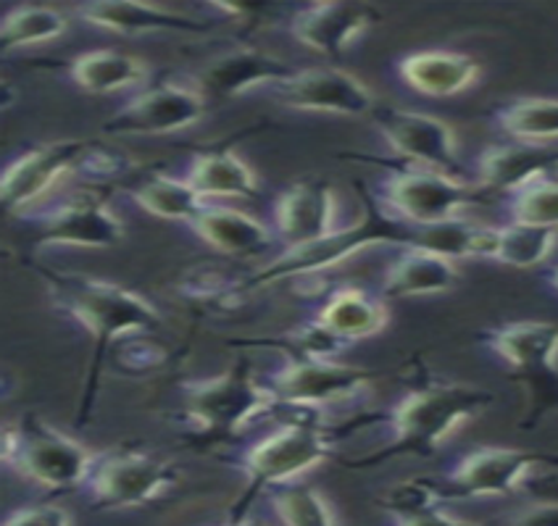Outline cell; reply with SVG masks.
<instances>
[{
  "mask_svg": "<svg viewBox=\"0 0 558 526\" xmlns=\"http://www.w3.org/2000/svg\"><path fill=\"white\" fill-rule=\"evenodd\" d=\"M35 271L46 279L53 306L77 321L93 338V360L77 414V424H87L95 403V390H98L100 366L111 347L130 334H150L154 329H161L163 316L154 303L122 284L100 282V279L74 274V271H56L43 264H35Z\"/></svg>",
  "mask_w": 558,
  "mask_h": 526,
  "instance_id": "1",
  "label": "cell"
},
{
  "mask_svg": "<svg viewBox=\"0 0 558 526\" xmlns=\"http://www.w3.org/2000/svg\"><path fill=\"white\" fill-rule=\"evenodd\" d=\"M411 366H414V377H411L409 392L390 414L383 416L390 427V442L374 453L351 458L345 464L348 468L361 472V468L388 464L401 455L429 458L461 424L496 403L493 392L433 377L424 369L422 360H414Z\"/></svg>",
  "mask_w": 558,
  "mask_h": 526,
  "instance_id": "2",
  "label": "cell"
},
{
  "mask_svg": "<svg viewBox=\"0 0 558 526\" xmlns=\"http://www.w3.org/2000/svg\"><path fill=\"white\" fill-rule=\"evenodd\" d=\"M180 390L185 397L187 440L198 450L230 445L253 421L275 416L279 408V397L253 377L245 358L219 377L193 379Z\"/></svg>",
  "mask_w": 558,
  "mask_h": 526,
  "instance_id": "3",
  "label": "cell"
},
{
  "mask_svg": "<svg viewBox=\"0 0 558 526\" xmlns=\"http://www.w3.org/2000/svg\"><path fill=\"white\" fill-rule=\"evenodd\" d=\"M477 342L509 371L511 382L524 392L519 429L532 432L545 416L558 411V325L554 321H511L482 329Z\"/></svg>",
  "mask_w": 558,
  "mask_h": 526,
  "instance_id": "4",
  "label": "cell"
},
{
  "mask_svg": "<svg viewBox=\"0 0 558 526\" xmlns=\"http://www.w3.org/2000/svg\"><path fill=\"white\" fill-rule=\"evenodd\" d=\"M340 432L327 424L314 421H279L275 432L240 455V468L245 474V490L230 509V522L248 518V509L262 492L290 485L308 468L335 455V437Z\"/></svg>",
  "mask_w": 558,
  "mask_h": 526,
  "instance_id": "5",
  "label": "cell"
},
{
  "mask_svg": "<svg viewBox=\"0 0 558 526\" xmlns=\"http://www.w3.org/2000/svg\"><path fill=\"white\" fill-rule=\"evenodd\" d=\"M361 198H364V213H361L356 224L335 230L325 240L306 245V248L284 250L282 256L275 258L269 266H264L262 271H256L253 277H245V290L253 293V290L284 282V279L325 274L327 269L342 264L345 258L356 256L359 250L369 248V245L390 243L398 245V248H409L411 224H403V221L392 219L388 211H383L379 203L366 189H361Z\"/></svg>",
  "mask_w": 558,
  "mask_h": 526,
  "instance_id": "6",
  "label": "cell"
},
{
  "mask_svg": "<svg viewBox=\"0 0 558 526\" xmlns=\"http://www.w3.org/2000/svg\"><path fill=\"white\" fill-rule=\"evenodd\" d=\"M3 464L53 492L85 487L95 455L37 414L3 427Z\"/></svg>",
  "mask_w": 558,
  "mask_h": 526,
  "instance_id": "7",
  "label": "cell"
},
{
  "mask_svg": "<svg viewBox=\"0 0 558 526\" xmlns=\"http://www.w3.org/2000/svg\"><path fill=\"white\" fill-rule=\"evenodd\" d=\"M372 198L379 203L383 211H388L392 219L403 221V224L429 227L456 219L464 208L485 203L490 193L480 185H466L442 171L401 167L390 169L377 182Z\"/></svg>",
  "mask_w": 558,
  "mask_h": 526,
  "instance_id": "8",
  "label": "cell"
},
{
  "mask_svg": "<svg viewBox=\"0 0 558 526\" xmlns=\"http://www.w3.org/2000/svg\"><path fill=\"white\" fill-rule=\"evenodd\" d=\"M35 230L37 248H113L124 240V221L109 198L95 189H77L61 200L43 203L19 217Z\"/></svg>",
  "mask_w": 558,
  "mask_h": 526,
  "instance_id": "9",
  "label": "cell"
},
{
  "mask_svg": "<svg viewBox=\"0 0 558 526\" xmlns=\"http://www.w3.org/2000/svg\"><path fill=\"white\" fill-rule=\"evenodd\" d=\"M180 481V468L145 450L124 448L95 455L85 496L95 511L140 509L167 496Z\"/></svg>",
  "mask_w": 558,
  "mask_h": 526,
  "instance_id": "10",
  "label": "cell"
},
{
  "mask_svg": "<svg viewBox=\"0 0 558 526\" xmlns=\"http://www.w3.org/2000/svg\"><path fill=\"white\" fill-rule=\"evenodd\" d=\"M558 466V453L519 448H480L464 455L459 466L442 477H429L440 500L504 498L522 490L530 468Z\"/></svg>",
  "mask_w": 558,
  "mask_h": 526,
  "instance_id": "11",
  "label": "cell"
},
{
  "mask_svg": "<svg viewBox=\"0 0 558 526\" xmlns=\"http://www.w3.org/2000/svg\"><path fill=\"white\" fill-rule=\"evenodd\" d=\"M374 377H377L374 371L340 364V360L284 356L282 364L266 374L262 382L275 392L282 405L322 414L327 405L356 401L364 392H369Z\"/></svg>",
  "mask_w": 558,
  "mask_h": 526,
  "instance_id": "12",
  "label": "cell"
},
{
  "mask_svg": "<svg viewBox=\"0 0 558 526\" xmlns=\"http://www.w3.org/2000/svg\"><path fill=\"white\" fill-rule=\"evenodd\" d=\"M203 117H206V95L201 85L161 82L126 100L104 124V132L113 137L171 135L198 124Z\"/></svg>",
  "mask_w": 558,
  "mask_h": 526,
  "instance_id": "13",
  "label": "cell"
},
{
  "mask_svg": "<svg viewBox=\"0 0 558 526\" xmlns=\"http://www.w3.org/2000/svg\"><path fill=\"white\" fill-rule=\"evenodd\" d=\"M372 122L392 154L411 161V167L435 169L459 180V145L446 122L427 113L392 109V106H377L372 111Z\"/></svg>",
  "mask_w": 558,
  "mask_h": 526,
  "instance_id": "14",
  "label": "cell"
},
{
  "mask_svg": "<svg viewBox=\"0 0 558 526\" xmlns=\"http://www.w3.org/2000/svg\"><path fill=\"white\" fill-rule=\"evenodd\" d=\"M87 154V145L77 139H61V143H48L40 148H32L11 161L0 180V198H3V211L22 213L43 206L50 198L56 185L66 174L80 169L82 156Z\"/></svg>",
  "mask_w": 558,
  "mask_h": 526,
  "instance_id": "15",
  "label": "cell"
},
{
  "mask_svg": "<svg viewBox=\"0 0 558 526\" xmlns=\"http://www.w3.org/2000/svg\"><path fill=\"white\" fill-rule=\"evenodd\" d=\"M290 109L338 113V117H372L377 109L374 95L353 74L332 66L298 69L290 79L279 82L269 90Z\"/></svg>",
  "mask_w": 558,
  "mask_h": 526,
  "instance_id": "16",
  "label": "cell"
},
{
  "mask_svg": "<svg viewBox=\"0 0 558 526\" xmlns=\"http://www.w3.org/2000/svg\"><path fill=\"white\" fill-rule=\"evenodd\" d=\"M338 219L335 189L322 180H301L284 187L275 203V230L284 250L306 248L332 234Z\"/></svg>",
  "mask_w": 558,
  "mask_h": 526,
  "instance_id": "17",
  "label": "cell"
},
{
  "mask_svg": "<svg viewBox=\"0 0 558 526\" xmlns=\"http://www.w3.org/2000/svg\"><path fill=\"white\" fill-rule=\"evenodd\" d=\"M377 22L379 11L366 3H311L290 19V35L301 46L338 59Z\"/></svg>",
  "mask_w": 558,
  "mask_h": 526,
  "instance_id": "18",
  "label": "cell"
},
{
  "mask_svg": "<svg viewBox=\"0 0 558 526\" xmlns=\"http://www.w3.org/2000/svg\"><path fill=\"white\" fill-rule=\"evenodd\" d=\"M298 69L258 48H234L203 69L201 85L219 98H240L251 90H271L290 79Z\"/></svg>",
  "mask_w": 558,
  "mask_h": 526,
  "instance_id": "19",
  "label": "cell"
},
{
  "mask_svg": "<svg viewBox=\"0 0 558 526\" xmlns=\"http://www.w3.org/2000/svg\"><path fill=\"white\" fill-rule=\"evenodd\" d=\"M558 169V150L532 143H509L490 145L477 158L480 187L487 193L511 195L517 189L527 187L530 182L548 176Z\"/></svg>",
  "mask_w": 558,
  "mask_h": 526,
  "instance_id": "20",
  "label": "cell"
},
{
  "mask_svg": "<svg viewBox=\"0 0 558 526\" xmlns=\"http://www.w3.org/2000/svg\"><path fill=\"white\" fill-rule=\"evenodd\" d=\"M396 72L411 90L427 98H450L469 90L480 79V63L472 56L450 50H418L403 56Z\"/></svg>",
  "mask_w": 558,
  "mask_h": 526,
  "instance_id": "21",
  "label": "cell"
},
{
  "mask_svg": "<svg viewBox=\"0 0 558 526\" xmlns=\"http://www.w3.org/2000/svg\"><path fill=\"white\" fill-rule=\"evenodd\" d=\"M77 16L93 27L117 35H148V32H206L208 24L177 11L143 3H85Z\"/></svg>",
  "mask_w": 558,
  "mask_h": 526,
  "instance_id": "22",
  "label": "cell"
},
{
  "mask_svg": "<svg viewBox=\"0 0 558 526\" xmlns=\"http://www.w3.org/2000/svg\"><path fill=\"white\" fill-rule=\"evenodd\" d=\"M459 269L446 256L437 253L403 248L401 256L385 269L383 295L385 297H414L440 295L459 284Z\"/></svg>",
  "mask_w": 558,
  "mask_h": 526,
  "instance_id": "23",
  "label": "cell"
},
{
  "mask_svg": "<svg viewBox=\"0 0 558 526\" xmlns=\"http://www.w3.org/2000/svg\"><path fill=\"white\" fill-rule=\"evenodd\" d=\"M190 227L208 248L227 256H262L275 245L269 227L248 213L225 206H208Z\"/></svg>",
  "mask_w": 558,
  "mask_h": 526,
  "instance_id": "24",
  "label": "cell"
},
{
  "mask_svg": "<svg viewBox=\"0 0 558 526\" xmlns=\"http://www.w3.org/2000/svg\"><path fill=\"white\" fill-rule=\"evenodd\" d=\"M316 319L348 345H353L383 332L390 321V310L383 297L359 288H342L327 297Z\"/></svg>",
  "mask_w": 558,
  "mask_h": 526,
  "instance_id": "25",
  "label": "cell"
},
{
  "mask_svg": "<svg viewBox=\"0 0 558 526\" xmlns=\"http://www.w3.org/2000/svg\"><path fill=\"white\" fill-rule=\"evenodd\" d=\"M187 182L198 189L203 200L208 198H256L258 176L234 150H206L193 158Z\"/></svg>",
  "mask_w": 558,
  "mask_h": 526,
  "instance_id": "26",
  "label": "cell"
},
{
  "mask_svg": "<svg viewBox=\"0 0 558 526\" xmlns=\"http://www.w3.org/2000/svg\"><path fill=\"white\" fill-rule=\"evenodd\" d=\"M69 77L80 90L93 95H109L143 85L148 77L145 61L119 50H90L69 63Z\"/></svg>",
  "mask_w": 558,
  "mask_h": 526,
  "instance_id": "27",
  "label": "cell"
},
{
  "mask_svg": "<svg viewBox=\"0 0 558 526\" xmlns=\"http://www.w3.org/2000/svg\"><path fill=\"white\" fill-rule=\"evenodd\" d=\"M130 198L143 211L154 213L158 219L187 221V224H193L208 208V203L201 198L198 189L190 185L187 180L163 174H145L143 180L130 187Z\"/></svg>",
  "mask_w": 558,
  "mask_h": 526,
  "instance_id": "28",
  "label": "cell"
},
{
  "mask_svg": "<svg viewBox=\"0 0 558 526\" xmlns=\"http://www.w3.org/2000/svg\"><path fill=\"white\" fill-rule=\"evenodd\" d=\"M496 122L506 135L517 143L543 145L558 139V100L550 98H519L493 111Z\"/></svg>",
  "mask_w": 558,
  "mask_h": 526,
  "instance_id": "29",
  "label": "cell"
},
{
  "mask_svg": "<svg viewBox=\"0 0 558 526\" xmlns=\"http://www.w3.org/2000/svg\"><path fill=\"white\" fill-rule=\"evenodd\" d=\"M556 243V230L511 224L509 221L506 227H496V250H493L490 261L513 266V269H532V266H541L554 253Z\"/></svg>",
  "mask_w": 558,
  "mask_h": 526,
  "instance_id": "30",
  "label": "cell"
},
{
  "mask_svg": "<svg viewBox=\"0 0 558 526\" xmlns=\"http://www.w3.org/2000/svg\"><path fill=\"white\" fill-rule=\"evenodd\" d=\"M66 16L59 14L48 5H19L9 11L0 24V46L3 50L43 46V42L56 40L66 32Z\"/></svg>",
  "mask_w": 558,
  "mask_h": 526,
  "instance_id": "31",
  "label": "cell"
},
{
  "mask_svg": "<svg viewBox=\"0 0 558 526\" xmlns=\"http://www.w3.org/2000/svg\"><path fill=\"white\" fill-rule=\"evenodd\" d=\"M240 347H279L290 358H316V360H335L348 347L345 340H340L332 329H327L319 319L303 321L301 327L290 329L288 334H279L271 340H240Z\"/></svg>",
  "mask_w": 558,
  "mask_h": 526,
  "instance_id": "32",
  "label": "cell"
},
{
  "mask_svg": "<svg viewBox=\"0 0 558 526\" xmlns=\"http://www.w3.org/2000/svg\"><path fill=\"white\" fill-rule=\"evenodd\" d=\"M269 500L284 526H340L327 498L308 485L275 487Z\"/></svg>",
  "mask_w": 558,
  "mask_h": 526,
  "instance_id": "33",
  "label": "cell"
},
{
  "mask_svg": "<svg viewBox=\"0 0 558 526\" xmlns=\"http://www.w3.org/2000/svg\"><path fill=\"white\" fill-rule=\"evenodd\" d=\"M506 211L511 224L545 227L558 232V180L541 176L527 187L506 195Z\"/></svg>",
  "mask_w": 558,
  "mask_h": 526,
  "instance_id": "34",
  "label": "cell"
},
{
  "mask_svg": "<svg viewBox=\"0 0 558 526\" xmlns=\"http://www.w3.org/2000/svg\"><path fill=\"white\" fill-rule=\"evenodd\" d=\"M182 293L203 308L232 310L240 306V301H243L245 295H248V290H245V277L232 279L227 277L225 271L206 269L198 271V274H190L185 282H182Z\"/></svg>",
  "mask_w": 558,
  "mask_h": 526,
  "instance_id": "35",
  "label": "cell"
},
{
  "mask_svg": "<svg viewBox=\"0 0 558 526\" xmlns=\"http://www.w3.org/2000/svg\"><path fill=\"white\" fill-rule=\"evenodd\" d=\"M111 356L117 358V369L122 374L143 377V374L163 369L169 360V351L150 340V334H130L111 347Z\"/></svg>",
  "mask_w": 558,
  "mask_h": 526,
  "instance_id": "36",
  "label": "cell"
},
{
  "mask_svg": "<svg viewBox=\"0 0 558 526\" xmlns=\"http://www.w3.org/2000/svg\"><path fill=\"white\" fill-rule=\"evenodd\" d=\"M440 503H442V500L437 498V492H435V487H433V481H429V477L401 481V485L392 487L388 496L379 500V505H383V509L388 511L392 518L416 516V513L435 509V505H440Z\"/></svg>",
  "mask_w": 558,
  "mask_h": 526,
  "instance_id": "37",
  "label": "cell"
},
{
  "mask_svg": "<svg viewBox=\"0 0 558 526\" xmlns=\"http://www.w3.org/2000/svg\"><path fill=\"white\" fill-rule=\"evenodd\" d=\"M3 526H72V513L61 505H27L11 513Z\"/></svg>",
  "mask_w": 558,
  "mask_h": 526,
  "instance_id": "38",
  "label": "cell"
},
{
  "mask_svg": "<svg viewBox=\"0 0 558 526\" xmlns=\"http://www.w3.org/2000/svg\"><path fill=\"white\" fill-rule=\"evenodd\" d=\"M122 169H124V158L106 154V150L100 148H87V154L82 156L77 171H82V174L90 176L95 182H104L113 174H122Z\"/></svg>",
  "mask_w": 558,
  "mask_h": 526,
  "instance_id": "39",
  "label": "cell"
},
{
  "mask_svg": "<svg viewBox=\"0 0 558 526\" xmlns=\"http://www.w3.org/2000/svg\"><path fill=\"white\" fill-rule=\"evenodd\" d=\"M392 526H490V524H482V522H464V518H456L450 516L435 505V509H427L416 516H405V518H392Z\"/></svg>",
  "mask_w": 558,
  "mask_h": 526,
  "instance_id": "40",
  "label": "cell"
},
{
  "mask_svg": "<svg viewBox=\"0 0 558 526\" xmlns=\"http://www.w3.org/2000/svg\"><path fill=\"white\" fill-rule=\"evenodd\" d=\"M511 526H558V503H541L513 518Z\"/></svg>",
  "mask_w": 558,
  "mask_h": 526,
  "instance_id": "41",
  "label": "cell"
},
{
  "mask_svg": "<svg viewBox=\"0 0 558 526\" xmlns=\"http://www.w3.org/2000/svg\"><path fill=\"white\" fill-rule=\"evenodd\" d=\"M527 492L541 503H558V474H550V477H537L524 481Z\"/></svg>",
  "mask_w": 558,
  "mask_h": 526,
  "instance_id": "42",
  "label": "cell"
},
{
  "mask_svg": "<svg viewBox=\"0 0 558 526\" xmlns=\"http://www.w3.org/2000/svg\"><path fill=\"white\" fill-rule=\"evenodd\" d=\"M545 284H548L550 290H556V293H558V266H556V269H550L548 274H545Z\"/></svg>",
  "mask_w": 558,
  "mask_h": 526,
  "instance_id": "43",
  "label": "cell"
},
{
  "mask_svg": "<svg viewBox=\"0 0 558 526\" xmlns=\"http://www.w3.org/2000/svg\"><path fill=\"white\" fill-rule=\"evenodd\" d=\"M221 526H266V524L256 522V518H240V522H227V524H221Z\"/></svg>",
  "mask_w": 558,
  "mask_h": 526,
  "instance_id": "44",
  "label": "cell"
}]
</instances>
